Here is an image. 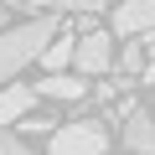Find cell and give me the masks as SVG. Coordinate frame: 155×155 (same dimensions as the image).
<instances>
[{
    "instance_id": "cell-3",
    "label": "cell",
    "mask_w": 155,
    "mask_h": 155,
    "mask_svg": "<svg viewBox=\"0 0 155 155\" xmlns=\"http://www.w3.org/2000/svg\"><path fill=\"white\" fill-rule=\"evenodd\" d=\"M72 67L88 72V78L109 72V67H114V36H109V31H88V36H78V41H72Z\"/></svg>"
},
{
    "instance_id": "cell-11",
    "label": "cell",
    "mask_w": 155,
    "mask_h": 155,
    "mask_svg": "<svg viewBox=\"0 0 155 155\" xmlns=\"http://www.w3.org/2000/svg\"><path fill=\"white\" fill-rule=\"evenodd\" d=\"M0 155H31V145H26L16 129H0Z\"/></svg>"
},
{
    "instance_id": "cell-4",
    "label": "cell",
    "mask_w": 155,
    "mask_h": 155,
    "mask_svg": "<svg viewBox=\"0 0 155 155\" xmlns=\"http://www.w3.org/2000/svg\"><path fill=\"white\" fill-rule=\"evenodd\" d=\"M114 31L119 36L155 31V0H119V5H114Z\"/></svg>"
},
{
    "instance_id": "cell-10",
    "label": "cell",
    "mask_w": 155,
    "mask_h": 155,
    "mask_svg": "<svg viewBox=\"0 0 155 155\" xmlns=\"http://www.w3.org/2000/svg\"><path fill=\"white\" fill-rule=\"evenodd\" d=\"M119 72H124V78H140V72H145V47H140V41H129V47L119 52Z\"/></svg>"
},
{
    "instance_id": "cell-5",
    "label": "cell",
    "mask_w": 155,
    "mask_h": 155,
    "mask_svg": "<svg viewBox=\"0 0 155 155\" xmlns=\"http://www.w3.org/2000/svg\"><path fill=\"white\" fill-rule=\"evenodd\" d=\"M36 109V88L31 83H0V124H16Z\"/></svg>"
},
{
    "instance_id": "cell-1",
    "label": "cell",
    "mask_w": 155,
    "mask_h": 155,
    "mask_svg": "<svg viewBox=\"0 0 155 155\" xmlns=\"http://www.w3.org/2000/svg\"><path fill=\"white\" fill-rule=\"evenodd\" d=\"M52 36H57L52 11H47V16H36V21H21V26H5V31H0V83H11L26 62H36V57H41V47H47Z\"/></svg>"
},
{
    "instance_id": "cell-9",
    "label": "cell",
    "mask_w": 155,
    "mask_h": 155,
    "mask_svg": "<svg viewBox=\"0 0 155 155\" xmlns=\"http://www.w3.org/2000/svg\"><path fill=\"white\" fill-rule=\"evenodd\" d=\"M72 41H78V36H52V41L41 47L47 72H67V62H72Z\"/></svg>"
},
{
    "instance_id": "cell-6",
    "label": "cell",
    "mask_w": 155,
    "mask_h": 155,
    "mask_svg": "<svg viewBox=\"0 0 155 155\" xmlns=\"http://www.w3.org/2000/svg\"><path fill=\"white\" fill-rule=\"evenodd\" d=\"M36 93H47V98H57V104H78V98H88V83L72 78V72H47L41 83H36Z\"/></svg>"
},
{
    "instance_id": "cell-7",
    "label": "cell",
    "mask_w": 155,
    "mask_h": 155,
    "mask_svg": "<svg viewBox=\"0 0 155 155\" xmlns=\"http://www.w3.org/2000/svg\"><path fill=\"white\" fill-rule=\"evenodd\" d=\"M124 145L134 155H155V119L145 109H129V124H124Z\"/></svg>"
},
{
    "instance_id": "cell-2",
    "label": "cell",
    "mask_w": 155,
    "mask_h": 155,
    "mask_svg": "<svg viewBox=\"0 0 155 155\" xmlns=\"http://www.w3.org/2000/svg\"><path fill=\"white\" fill-rule=\"evenodd\" d=\"M104 150H109L104 119H67V124L47 140V155H104Z\"/></svg>"
},
{
    "instance_id": "cell-8",
    "label": "cell",
    "mask_w": 155,
    "mask_h": 155,
    "mask_svg": "<svg viewBox=\"0 0 155 155\" xmlns=\"http://www.w3.org/2000/svg\"><path fill=\"white\" fill-rule=\"evenodd\" d=\"M16 5H26V11H67V16H93V11H104L109 0H16Z\"/></svg>"
},
{
    "instance_id": "cell-12",
    "label": "cell",
    "mask_w": 155,
    "mask_h": 155,
    "mask_svg": "<svg viewBox=\"0 0 155 155\" xmlns=\"http://www.w3.org/2000/svg\"><path fill=\"white\" fill-rule=\"evenodd\" d=\"M11 26V0H0V31Z\"/></svg>"
}]
</instances>
